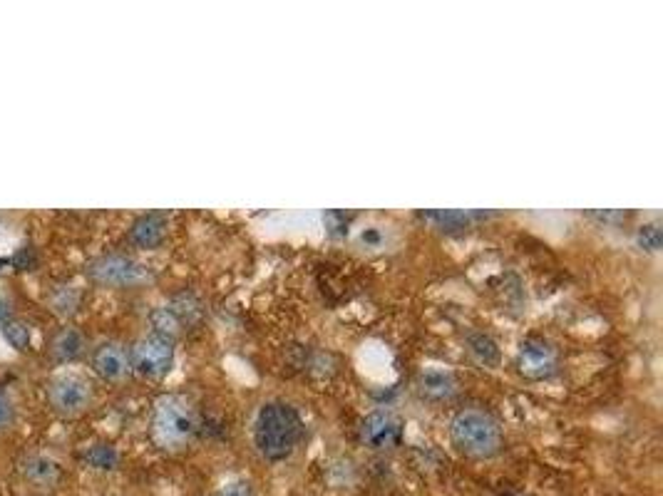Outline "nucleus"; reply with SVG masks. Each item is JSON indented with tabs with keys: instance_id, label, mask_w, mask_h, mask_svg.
Returning <instances> with one entry per match:
<instances>
[{
	"instance_id": "412c9836",
	"label": "nucleus",
	"mask_w": 663,
	"mask_h": 496,
	"mask_svg": "<svg viewBox=\"0 0 663 496\" xmlns=\"http://www.w3.org/2000/svg\"><path fill=\"white\" fill-rule=\"evenodd\" d=\"M13 420H15L13 400L0 390V430H8V427L13 425Z\"/></svg>"
},
{
	"instance_id": "4be33fe9",
	"label": "nucleus",
	"mask_w": 663,
	"mask_h": 496,
	"mask_svg": "<svg viewBox=\"0 0 663 496\" xmlns=\"http://www.w3.org/2000/svg\"><path fill=\"white\" fill-rule=\"evenodd\" d=\"M587 216L594 221H601V224H619V221L629 219L626 211H589Z\"/></svg>"
},
{
	"instance_id": "2eb2a0df",
	"label": "nucleus",
	"mask_w": 663,
	"mask_h": 496,
	"mask_svg": "<svg viewBox=\"0 0 663 496\" xmlns=\"http://www.w3.org/2000/svg\"><path fill=\"white\" fill-rule=\"evenodd\" d=\"M80 462L95 472H115L120 467V452L107 442H95L80 452Z\"/></svg>"
},
{
	"instance_id": "aec40b11",
	"label": "nucleus",
	"mask_w": 663,
	"mask_h": 496,
	"mask_svg": "<svg viewBox=\"0 0 663 496\" xmlns=\"http://www.w3.org/2000/svg\"><path fill=\"white\" fill-rule=\"evenodd\" d=\"M217 496H256V487L249 479H231L219 489Z\"/></svg>"
},
{
	"instance_id": "ddd939ff",
	"label": "nucleus",
	"mask_w": 663,
	"mask_h": 496,
	"mask_svg": "<svg viewBox=\"0 0 663 496\" xmlns=\"http://www.w3.org/2000/svg\"><path fill=\"white\" fill-rule=\"evenodd\" d=\"M418 392L430 402H447L455 397L457 382L450 372L442 370H428L420 375L418 380Z\"/></svg>"
},
{
	"instance_id": "f03ea898",
	"label": "nucleus",
	"mask_w": 663,
	"mask_h": 496,
	"mask_svg": "<svg viewBox=\"0 0 663 496\" xmlns=\"http://www.w3.org/2000/svg\"><path fill=\"white\" fill-rule=\"evenodd\" d=\"M199 430H202V420H199L197 407L187 397H157L152 407V420H149V434L159 449H167V452L184 449L194 442Z\"/></svg>"
},
{
	"instance_id": "39448f33",
	"label": "nucleus",
	"mask_w": 663,
	"mask_h": 496,
	"mask_svg": "<svg viewBox=\"0 0 663 496\" xmlns=\"http://www.w3.org/2000/svg\"><path fill=\"white\" fill-rule=\"evenodd\" d=\"M174 358H177L174 340L157 333H149L145 338L137 340L130 353L132 370L140 372L142 377H149V380H159V377L169 375V370L174 368Z\"/></svg>"
},
{
	"instance_id": "1a4fd4ad",
	"label": "nucleus",
	"mask_w": 663,
	"mask_h": 496,
	"mask_svg": "<svg viewBox=\"0 0 663 496\" xmlns=\"http://www.w3.org/2000/svg\"><path fill=\"white\" fill-rule=\"evenodd\" d=\"M92 370L107 382H120L130 375V353L120 343H102L92 353Z\"/></svg>"
},
{
	"instance_id": "7ed1b4c3",
	"label": "nucleus",
	"mask_w": 663,
	"mask_h": 496,
	"mask_svg": "<svg viewBox=\"0 0 663 496\" xmlns=\"http://www.w3.org/2000/svg\"><path fill=\"white\" fill-rule=\"evenodd\" d=\"M450 439L470 459H492L505 447L502 425L482 407H465L450 420Z\"/></svg>"
},
{
	"instance_id": "0eeeda50",
	"label": "nucleus",
	"mask_w": 663,
	"mask_h": 496,
	"mask_svg": "<svg viewBox=\"0 0 663 496\" xmlns=\"http://www.w3.org/2000/svg\"><path fill=\"white\" fill-rule=\"evenodd\" d=\"M405 437V425L393 410L388 407H378V410L368 412L361 422V439L366 447L373 452H390V449L400 447Z\"/></svg>"
},
{
	"instance_id": "f3484780",
	"label": "nucleus",
	"mask_w": 663,
	"mask_h": 496,
	"mask_svg": "<svg viewBox=\"0 0 663 496\" xmlns=\"http://www.w3.org/2000/svg\"><path fill=\"white\" fill-rule=\"evenodd\" d=\"M0 333H3L5 343L10 345L13 350H28L30 348V328L20 320H5L0 325Z\"/></svg>"
},
{
	"instance_id": "5701e85b",
	"label": "nucleus",
	"mask_w": 663,
	"mask_h": 496,
	"mask_svg": "<svg viewBox=\"0 0 663 496\" xmlns=\"http://www.w3.org/2000/svg\"><path fill=\"white\" fill-rule=\"evenodd\" d=\"M361 241H363V244H380V234H375L373 229H370V231H363Z\"/></svg>"
},
{
	"instance_id": "4468645a",
	"label": "nucleus",
	"mask_w": 663,
	"mask_h": 496,
	"mask_svg": "<svg viewBox=\"0 0 663 496\" xmlns=\"http://www.w3.org/2000/svg\"><path fill=\"white\" fill-rule=\"evenodd\" d=\"M467 355L482 368H497L500 365V345L487 333H470L465 340Z\"/></svg>"
},
{
	"instance_id": "6ab92c4d",
	"label": "nucleus",
	"mask_w": 663,
	"mask_h": 496,
	"mask_svg": "<svg viewBox=\"0 0 663 496\" xmlns=\"http://www.w3.org/2000/svg\"><path fill=\"white\" fill-rule=\"evenodd\" d=\"M356 219L353 214H346V211H326L323 214V224H326L328 234L331 236H346L348 229H351V221Z\"/></svg>"
},
{
	"instance_id": "20e7f679",
	"label": "nucleus",
	"mask_w": 663,
	"mask_h": 496,
	"mask_svg": "<svg viewBox=\"0 0 663 496\" xmlns=\"http://www.w3.org/2000/svg\"><path fill=\"white\" fill-rule=\"evenodd\" d=\"M87 276H90L92 283L107 288H135L152 281V273H149L145 263L125 256V253H105V256L95 258L87 266Z\"/></svg>"
},
{
	"instance_id": "9b49d317",
	"label": "nucleus",
	"mask_w": 663,
	"mask_h": 496,
	"mask_svg": "<svg viewBox=\"0 0 663 496\" xmlns=\"http://www.w3.org/2000/svg\"><path fill=\"white\" fill-rule=\"evenodd\" d=\"M167 239V216L159 214V211H149V214L137 216L130 226V241L137 248H152L162 246Z\"/></svg>"
},
{
	"instance_id": "f8f14e48",
	"label": "nucleus",
	"mask_w": 663,
	"mask_h": 496,
	"mask_svg": "<svg viewBox=\"0 0 663 496\" xmlns=\"http://www.w3.org/2000/svg\"><path fill=\"white\" fill-rule=\"evenodd\" d=\"M490 216H492L490 211H457V209H450V211H418V219L428 221V224H433L435 229H440V231L470 229L472 224L490 219Z\"/></svg>"
},
{
	"instance_id": "dca6fc26",
	"label": "nucleus",
	"mask_w": 663,
	"mask_h": 496,
	"mask_svg": "<svg viewBox=\"0 0 663 496\" xmlns=\"http://www.w3.org/2000/svg\"><path fill=\"white\" fill-rule=\"evenodd\" d=\"M82 350H85V335L77 328H65L53 340V355L60 363H73V360L80 358Z\"/></svg>"
},
{
	"instance_id": "423d86ee",
	"label": "nucleus",
	"mask_w": 663,
	"mask_h": 496,
	"mask_svg": "<svg viewBox=\"0 0 663 496\" xmlns=\"http://www.w3.org/2000/svg\"><path fill=\"white\" fill-rule=\"evenodd\" d=\"M515 365L519 375L527 380H549L559 370V353L549 340L532 335L519 343Z\"/></svg>"
},
{
	"instance_id": "b1692460",
	"label": "nucleus",
	"mask_w": 663,
	"mask_h": 496,
	"mask_svg": "<svg viewBox=\"0 0 663 496\" xmlns=\"http://www.w3.org/2000/svg\"><path fill=\"white\" fill-rule=\"evenodd\" d=\"M8 315H10V308H8V303H5V301H0V325H3L5 320H8Z\"/></svg>"
},
{
	"instance_id": "f257e3e1",
	"label": "nucleus",
	"mask_w": 663,
	"mask_h": 496,
	"mask_svg": "<svg viewBox=\"0 0 663 496\" xmlns=\"http://www.w3.org/2000/svg\"><path fill=\"white\" fill-rule=\"evenodd\" d=\"M306 437V425L296 407L289 402L269 400L259 407L254 417V447L261 459L271 464L294 457Z\"/></svg>"
},
{
	"instance_id": "9d476101",
	"label": "nucleus",
	"mask_w": 663,
	"mask_h": 496,
	"mask_svg": "<svg viewBox=\"0 0 663 496\" xmlns=\"http://www.w3.org/2000/svg\"><path fill=\"white\" fill-rule=\"evenodd\" d=\"M20 472L28 479L33 487L40 489H53L58 487L60 479H63V467H60L58 459H53L50 454H30L20 462Z\"/></svg>"
},
{
	"instance_id": "6e6552de",
	"label": "nucleus",
	"mask_w": 663,
	"mask_h": 496,
	"mask_svg": "<svg viewBox=\"0 0 663 496\" xmlns=\"http://www.w3.org/2000/svg\"><path fill=\"white\" fill-rule=\"evenodd\" d=\"M48 405L58 415L75 417L92 405V385L80 375H60L48 385Z\"/></svg>"
},
{
	"instance_id": "a211bd4d",
	"label": "nucleus",
	"mask_w": 663,
	"mask_h": 496,
	"mask_svg": "<svg viewBox=\"0 0 663 496\" xmlns=\"http://www.w3.org/2000/svg\"><path fill=\"white\" fill-rule=\"evenodd\" d=\"M661 241H663V236H661L659 221H651V224L639 226V231H636V244L644 248V251H659Z\"/></svg>"
}]
</instances>
